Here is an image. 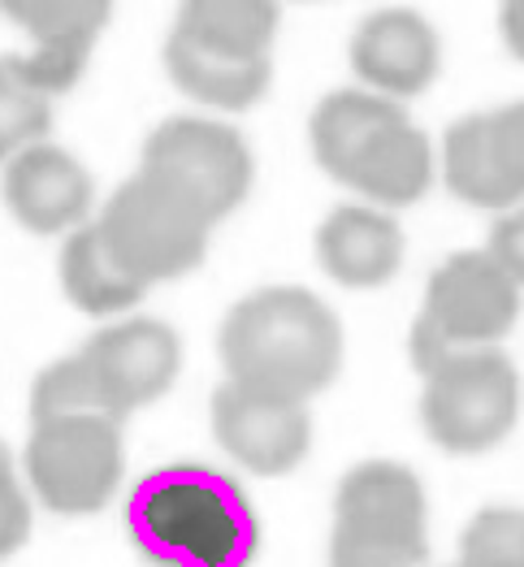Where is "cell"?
<instances>
[{
    "label": "cell",
    "mask_w": 524,
    "mask_h": 567,
    "mask_svg": "<svg viewBox=\"0 0 524 567\" xmlns=\"http://www.w3.org/2000/svg\"><path fill=\"white\" fill-rule=\"evenodd\" d=\"M217 355L230 381L312 403L342 373V321L308 286H260L222 317Z\"/></svg>",
    "instance_id": "1"
},
{
    "label": "cell",
    "mask_w": 524,
    "mask_h": 567,
    "mask_svg": "<svg viewBox=\"0 0 524 567\" xmlns=\"http://www.w3.org/2000/svg\"><path fill=\"white\" fill-rule=\"evenodd\" d=\"M308 147L338 187L390 213L421 204L438 178V152L408 104L364 87H338L317 100Z\"/></svg>",
    "instance_id": "2"
},
{
    "label": "cell",
    "mask_w": 524,
    "mask_h": 567,
    "mask_svg": "<svg viewBox=\"0 0 524 567\" xmlns=\"http://www.w3.org/2000/svg\"><path fill=\"white\" fill-rule=\"evenodd\" d=\"M126 528L152 567H247L260 542L238 481L204 464H169L143 476L126 503Z\"/></svg>",
    "instance_id": "3"
},
{
    "label": "cell",
    "mask_w": 524,
    "mask_h": 567,
    "mask_svg": "<svg viewBox=\"0 0 524 567\" xmlns=\"http://www.w3.org/2000/svg\"><path fill=\"white\" fill-rule=\"evenodd\" d=\"M429 498L399 460H364L338 481L330 567H425Z\"/></svg>",
    "instance_id": "4"
},
{
    "label": "cell",
    "mask_w": 524,
    "mask_h": 567,
    "mask_svg": "<svg viewBox=\"0 0 524 567\" xmlns=\"http://www.w3.org/2000/svg\"><path fill=\"white\" fill-rule=\"evenodd\" d=\"M524 290L485 247L446 256L425 282V303L408 333V355L417 373L433 369L446 355L503 347V338L521 321Z\"/></svg>",
    "instance_id": "5"
},
{
    "label": "cell",
    "mask_w": 524,
    "mask_h": 567,
    "mask_svg": "<svg viewBox=\"0 0 524 567\" xmlns=\"http://www.w3.org/2000/svg\"><path fill=\"white\" fill-rule=\"evenodd\" d=\"M421 425L446 455H485L521 421L524 381L503 347H481L438 360L421 373Z\"/></svg>",
    "instance_id": "6"
},
{
    "label": "cell",
    "mask_w": 524,
    "mask_h": 567,
    "mask_svg": "<svg viewBox=\"0 0 524 567\" xmlns=\"http://www.w3.org/2000/svg\"><path fill=\"white\" fill-rule=\"evenodd\" d=\"M126 476L122 421L113 416H56L31 421L22 451V481L52 516L83 520L104 512Z\"/></svg>",
    "instance_id": "7"
},
{
    "label": "cell",
    "mask_w": 524,
    "mask_h": 567,
    "mask_svg": "<svg viewBox=\"0 0 524 567\" xmlns=\"http://www.w3.org/2000/svg\"><path fill=\"white\" fill-rule=\"evenodd\" d=\"M95 230L113 251V260L147 290L195 274L208 256V235H213V226L191 204H183L174 190L152 183L140 169L104 199Z\"/></svg>",
    "instance_id": "8"
},
{
    "label": "cell",
    "mask_w": 524,
    "mask_h": 567,
    "mask_svg": "<svg viewBox=\"0 0 524 567\" xmlns=\"http://www.w3.org/2000/svg\"><path fill=\"white\" fill-rule=\"evenodd\" d=\"M140 174L174 190L208 226H217L247 199L256 161L238 126L187 113V117H165L143 140Z\"/></svg>",
    "instance_id": "9"
},
{
    "label": "cell",
    "mask_w": 524,
    "mask_h": 567,
    "mask_svg": "<svg viewBox=\"0 0 524 567\" xmlns=\"http://www.w3.org/2000/svg\"><path fill=\"white\" fill-rule=\"evenodd\" d=\"M92 381L95 408L113 421L165 399L183 373V338L156 317H113L74 351Z\"/></svg>",
    "instance_id": "10"
},
{
    "label": "cell",
    "mask_w": 524,
    "mask_h": 567,
    "mask_svg": "<svg viewBox=\"0 0 524 567\" xmlns=\"http://www.w3.org/2000/svg\"><path fill=\"white\" fill-rule=\"evenodd\" d=\"M438 178L460 204L503 213L524 199V100L464 113L438 147Z\"/></svg>",
    "instance_id": "11"
},
{
    "label": "cell",
    "mask_w": 524,
    "mask_h": 567,
    "mask_svg": "<svg viewBox=\"0 0 524 567\" xmlns=\"http://www.w3.org/2000/svg\"><path fill=\"white\" fill-rule=\"evenodd\" d=\"M213 437L238 468L256 476L295 473L312 451V412L304 399L256 390L243 381H222L213 390Z\"/></svg>",
    "instance_id": "12"
},
{
    "label": "cell",
    "mask_w": 524,
    "mask_h": 567,
    "mask_svg": "<svg viewBox=\"0 0 524 567\" xmlns=\"http://www.w3.org/2000/svg\"><path fill=\"white\" fill-rule=\"evenodd\" d=\"M351 74L364 92L390 95L399 104L425 95L442 74V35L421 9L386 4L356 22L347 44Z\"/></svg>",
    "instance_id": "13"
},
{
    "label": "cell",
    "mask_w": 524,
    "mask_h": 567,
    "mask_svg": "<svg viewBox=\"0 0 524 567\" xmlns=\"http://www.w3.org/2000/svg\"><path fill=\"white\" fill-rule=\"evenodd\" d=\"M0 199L27 235L65 238L92 221L95 178L74 152L44 140L0 165Z\"/></svg>",
    "instance_id": "14"
},
{
    "label": "cell",
    "mask_w": 524,
    "mask_h": 567,
    "mask_svg": "<svg viewBox=\"0 0 524 567\" xmlns=\"http://www.w3.org/2000/svg\"><path fill=\"white\" fill-rule=\"evenodd\" d=\"M0 13L31 40L27 52H13L18 65L56 100L88 74L95 40L113 18V0H0Z\"/></svg>",
    "instance_id": "15"
},
{
    "label": "cell",
    "mask_w": 524,
    "mask_h": 567,
    "mask_svg": "<svg viewBox=\"0 0 524 567\" xmlns=\"http://www.w3.org/2000/svg\"><path fill=\"white\" fill-rule=\"evenodd\" d=\"M408 238L390 208L378 204H338L317 226V265L342 290H378L403 269Z\"/></svg>",
    "instance_id": "16"
},
{
    "label": "cell",
    "mask_w": 524,
    "mask_h": 567,
    "mask_svg": "<svg viewBox=\"0 0 524 567\" xmlns=\"http://www.w3.org/2000/svg\"><path fill=\"white\" fill-rule=\"evenodd\" d=\"M161 56H165L169 83L199 109H213V113H247L269 95V83H274V56L213 52V48L191 44L174 31L165 35Z\"/></svg>",
    "instance_id": "17"
},
{
    "label": "cell",
    "mask_w": 524,
    "mask_h": 567,
    "mask_svg": "<svg viewBox=\"0 0 524 567\" xmlns=\"http://www.w3.org/2000/svg\"><path fill=\"white\" fill-rule=\"evenodd\" d=\"M56 282L65 290V299L95 321H113L140 308V299L147 295V286L135 282L113 251L104 247V238L95 230V217L88 226L70 230L61 238V256H56Z\"/></svg>",
    "instance_id": "18"
},
{
    "label": "cell",
    "mask_w": 524,
    "mask_h": 567,
    "mask_svg": "<svg viewBox=\"0 0 524 567\" xmlns=\"http://www.w3.org/2000/svg\"><path fill=\"white\" fill-rule=\"evenodd\" d=\"M282 0H178L174 35L230 56H274Z\"/></svg>",
    "instance_id": "19"
},
{
    "label": "cell",
    "mask_w": 524,
    "mask_h": 567,
    "mask_svg": "<svg viewBox=\"0 0 524 567\" xmlns=\"http://www.w3.org/2000/svg\"><path fill=\"white\" fill-rule=\"evenodd\" d=\"M52 131V95L27 79L18 56H0V165Z\"/></svg>",
    "instance_id": "20"
},
{
    "label": "cell",
    "mask_w": 524,
    "mask_h": 567,
    "mask_svg": "<svg viewBox=\"0 0 524 567\" xmlns=\"http://www.w3.org/2000/svg\"><path fill=\"white\" fill-rule=\"evenodd\" d=\"M455 567H524V507H481L460 533Z\"/></svg>",
    "instance_id": "21"
},
{
    "label": "cell",
    "mask_w": 524,
    "mask_h": 567,
    "mask_svg": "<svg viewBox=\"0 0 524 567\" xmlns=\"http://www.w3.org/2000/svg\"><path fill=\"white\" fill-rule=\"evenodd\" d=\"M56 416H104L95 408L92 381L83 373L79 355L52 360L31 385V421H56Z\"/></svg>",
    "instance_id": "22"
},
{
    "label": "cell",
    "mask_w": 524,
    "mask_h": 567,
    "mask_svg": "<svg viewBox=\"0 0 524 567\" xmlns=\"http://www.w3.org/2000/svg\"><path fill=\"white\" fill-rule=\"evenodd\" d=\"M31 524L35 516H31V494H27L22 468L0 442V559L18 555L31 542Z\"/></svg>",
    "instance_id": "23"
},
{
    "label": "cell",
    "mask_w": 524,
    "mask_h": 567,
    "mask_svg": "<svg viewBox=\"0 0 524 567\" xmlns=\"http://www.w3.org/2000/svg\"><path fill=\"white\" fill-rule=\"evenodd\" d=\"M485 251L499 260V269L524 290V199L494 213V226H490V243Z\"/></svg>",
    "instance_id": "24"
},
{
    "label": "cell",
    "mask_w": 524,
    "mask_h": 567,
    "mask_svg": "<svg viewBox=\"0 0 524 567\" xmlns=\"http://www.w3.org/2000/svg\"><path fill=\"white\" fill-rule=\"evenodd\" d=\"M499 35L503 48L524 61V0H499Z\"/></svg>",
    "instance_id": "25"
}]
</instances>
